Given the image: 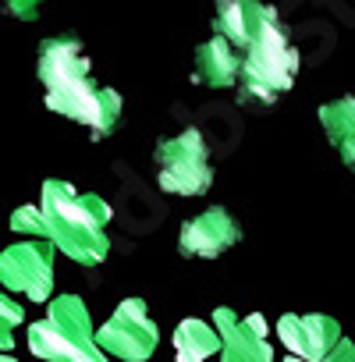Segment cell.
I'll use <instances>...</instances> for the list:
<instances>
[{
  "instance_id": "7",
  "label": "cell",
  "mask_w": 355,
  "mask_h": 362,
  "mask_svg": "<svg viewBox=\"0 0 355 362\" xmlns=\"http://www.w3.org/2000/svg\"><path fill=\"white\" fill-rule=\"evenodd\" d=\"M54 252L57 245L47 238L15 242L0 256V284L15 295H29L33 302H50L54 295Z\"/></svg>"
},
{
  "instance_id": "8",
  "label": "cell",
  "mask_w": 355,
  "mask_h": 362,
  "mask_svg": "<svg viewBox=\"0 0 355 362\" xmlns=\"http://www.w3.org/2000/svg\"><path fill=\"white\" fill-rule=\"evenodd\" d=\"M214 327L224 337V351L221 362H274V348H270V327L260 313L238 316L235 309L221 305L214 313Z\"/></svg>"
},
{
  "instance_id": "20",
  "label": "cell",
  "mask_w": 355,
  "mask_h": 362,
  "mask_svg": "<svg viewBox=\"0 0 355 362\" xmlns=\"http://www.w3.org/2000/svg\"><path fill=\"white\" fill-rule=\"evenodd\" d=\"M284 362H309V358H298V355H288Z\"/></svg>"
},
{
  "instance_id": "10",
  "label": "cell",
  "mask_w": 355,
  "mask_h": 362,
  "mask_svg": "<svg viewBox=\"0 0 355 362\" xmlns=\"http://www.w3.org/2000/svg\"><path fill=\"white\" fill-rule=\"evenodd\" d=\"M277 337H281V344L291 355L309 358V362H323L344 334H341V323L334 316H323V313H305V316L284 313L277 320Z\"/></svg>"
},
{
  "instance_id": "21",
  "label": "cell",
  "mask_w": 355,
  "mask_h": 362,
  "mask_svg": "<svg viewBox=\"0 0 355 362\" xmlns=\"http://www.w3.org/2000/svg\"><path fill=\"white\" fill-rule=\"evenodd\" d=\"M0 362H18V358H15V355H4V358H0Z\"/></svg>"
},
{
  "instance_id": "18",
  "label": "cell",
  "mask_w": 355,
  "mask_h": 362,
  "mask_svg": "<svg viewBox=\"0 0 355 362\" xmlns=\"http://www.w3.org/2000/svg\"><path fill=\"white\" fill-rule=\"evenodd\" d=\"M4 4H8V11H11L15 18L33 22V18L40 15V4H43V0H4Z\"/></svg>"
},
{
  "instance_id": "4",
  "label": "cell",
  "mask_w": 355,
  "mask_h": 362,
  "mask_svg": "<svg viewBox=\"0 0 355 362\" xmlns=\"http://www.w3.org/2000/svg\"><path fill=\"white\" fill-rule=\"evenodd\" d=\"M156 185L170 196H203L214 185L210 146L199 128H185L156 142Z\"/></svg>"
},
{
  "instance_id": "17",
  "label": "cell",
  "mask_w": 355,
  "mask_h": 362,
  "mask_svg": "<svg viewBox=\"0 0 355 362\" xmlns=\"http://www.w3.org/2000/svg\"><path fill=\"white\" fill-rule=\"evenodd\" d=\"M18 323H22V305L11 295H4V298H0V348H4V351H11Z\"/></svg>"
},
{
  "instance_id": "13",
  "label": "cell",
  "mask_w": 355,
  "mask_h": 362,
  "mask_svg": "<svg viewBox=\"0 0 355 362\" xmlns=\"http://www.w3.org/2000/svg\"><path fill=\"white\" fill-rule=\"evenodd\" d=\"M196 82L210 86V89H231L242 78V50L231 47L224 36L214 33V40H206L196 50Z\"/></svg>"
},
{
  "instance_id": "1",
  "label": "cell",
  "mask_w": 355,
  "mask_h": 362,
  "mask_svg": "<svg viewBox=\"0 0 355 362\" xmlns=\"http://www.w3.org/2000/svg\"><path fill=\"white\" fill-rule=\"evenodd\" d=\"M40 210L47 217L50 242L57 252H64L78 267H100L110 252L107 224H110V203L96 192H78L61 177L43 181Z\"/></svg>"
},
{
  "instance_id": "6",
  "label": "cell",
  "mask_w": 355,
  "mask_h": 362,
  "mask_svg": "<svg viewBox=\"0 0 355 362\" xmlns=\"http://www.w3.org/2000/svg\"><path fill=\"white\" fill-rule=\"evenodd\" d=\"M96 341H100V348L110 358L146 362L156 351V344H160V327L153 323V316H149L142 298H124L110 313V320L96 330Z\"/></svg>"
},
{
  "instance_id": "5",
  "label": "cell",
  "mask_w": 355,
  "mask_h": 362,
  "mask_svg": "<svg viewBox=\"0 0 355 362\" xmlns=\"http://www.w3.org/2000/svg\"><path fill=\"white\" fill-rule=\"evenodd\" d=\"M47 107L61 117L86 124L93 139H107L121 117V96L110 86L93 82V75H78V78H68L61 86H50Z\"/></svg>"
},
{
  "instance_id": "3",
  "label": "cell",
  "mask_w": 355,
  "mask_h": 362,
  "mask_svg": "<svg viewBox=\"0 0 355 362\" xmlns=\"http://www.w3.org/2000/svg\"><path fill=\"white\" fill-rule=\"evenodd\" d=\"M298 68H302V57H298L288 29L281 25V18L267 22L263 33L256 36V43L242 54V78H238L242 100L263 103V107L277 103L295 86Z\"/></svg>"
},
{
  "instance_id": "12",
  "label": "cell",
  "mask_w": 355,
  "mask_h": 362,
  "mask_svg": "<svg viewBox=\"0 0 355 362\" xmlns=\"http://www.w3.org/2000/svg\"><path fill=\"white\" fill-rule=\"evenodd\" d=\"M89 57L82 50V43L75 36H50L43 40L40 47V57H36V75L40 82L50 89V86H61L68 78H78V75H89Z\"/></svg>"
},
{
  "instance_id": "15",
  "label": "cell",
  "mask_w": 355,
  "mask_h": 362,
  "mask_svg": "<svg viewBox=\"0 0 355 362\" xmlns=\"http://www.w3.org/2000/svg\"><path fill=\"white\" fill-rule=\"evenodd\" d=\"M224 351V337L206 320H182L174 327V362H206L210 355Z\"/></svg>"
},
{
  "instance_id": "19",
  "label": "cell",
  "mask_w": 355,
  "mask_h": 362,
  "mask_svg": "<svg viewBox=\"0 0 355 362\" xmlns=\"http://www.w3.org/2000/svg\"><path fill=\"white\" fill-rule=\"evenodd\" d=\"M323 362H355V344H351L348 337H341V341L334 344V351H330Z\"/></svg>"
},
{
  "instance_id": "14",
  "label": "cell",
  "mask_w": 355,
  "mask_h": 362,
  "mask_svg": "<svg viewBox=\"0 0 355 362\" xmlns=\"http://www.w3.org/2000/svg\"><path fill=\"white\" fill-rule=\"evenodd\" d=\"M320 124L327 132V142L337 149L344 167L355 170V96H337L320 107Z\"/></svg>"
},
{
  "instance_id": "2",
  "label": "cell",
  "mask_w": 355,
  "mask_h": 362,
  "mask_svg": "<svg viewBox=\"0 0 355 362\" xmlns=\"http://www.w3.org/2000/svg\"><path fill=\"white\" fill-rule=\"evenodd\" d=\"M29 351L43 362H110L96 341L89 305L78 295L50 298L47 320L29 327Z\"/></svg>"
},
{
  "instance_id": "16",
  "label": "cell",
  "mask_w": 355,
  "mask_h": 362,
  "mask_svg": "<svg viewBox=\"0 0 355 362\" xmlns=\"http://www.w3.org/2000/svg\"><path fill=\"white\" fill-rule=\"evenodd\" d=\"M11 231H15V235H25V238H47V242H50L47 217H43L40 206H18L15 217H11Z\"/></svg>"
},
{
  "instance_id": "9",
  "label": "cell",
  "mask_w": 355,
  "mask_h": 362,
  "mask_svg": "<svg viewBox=\"0 0 355 362\" xmlns=\"http://www.w3.org/2000/svg\"><path fill=\"white\" fill-rule=\"evenodd\" d=\"M238 242H242L238 221L224 206H214V210H203L199 217H192V221L182 224V235H178V252L189 256V259H214V256L228 252Z\"/></svg>"
},
{
  "instance_id": "11",
  "label": "cell",
  "mask_w": 355,
  "mask_h": 362,
  "mask_svg": "<svg viewBox=\"0 0 355 362\" xmlns=\"http://www.w3.org/2000/svg\"><path fill=\"white\" fill-rule=\"evenodd\" d=\"M274 18H277V11L270 4H263V0H221L214 8V33L245 54L256 43V36L263 33V25Z\"/></svg>"
}]
</instances>
